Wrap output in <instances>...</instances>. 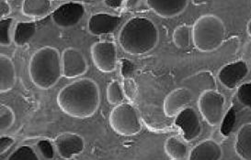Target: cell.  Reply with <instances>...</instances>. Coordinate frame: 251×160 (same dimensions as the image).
<instances>
[{
	"mask_svg": "<svg viewBox=\"0 0 251 160\" xmlns=\"http://www.w3.org/2000/svg\"><path fill=\"white\" fill-rule=\"evenodd\" d=\"M56 100L60 109L67 116L87 119L94 116L100 107V88L91 79H79L62 88Z\"/></svg>",
	"mask_w": 251,
	"mask_h": 160,
	"instance_id": "cell-1",
	"label": "cell"
},
{
	"mask_svg": "<svg viewBox=\"0 0 251 160\" xmlns=\"http://www.w3.org/2000/svg\"><path fill=\"white\" fill-rule=\"evenodd\" d=\"M159 41V31L154 22L146 18H133L126 22L119 33V43L132 55L153 51Z\"/></svg>",
	"mask_w": 251,
	"mask_h": 160,
	"instance_id": "cell-2",
	"label": "cell"
},
{
	"mask_svg": "<svg viewBox=\"0 0 251 160\" xmlns=\"http://www.w3.org/2000/svg\"><path fill=\"white\" fill-rule=\"evenodd\" d=\"M30 80L41 90L56 85L63 76L62 56L56 48L46 46L35 51L29 62Z\"/></svg>",
	"mask_w": 251,
	"mask_h": 160,
	"instance_id": "cell-3",
	"label": "cell"
},
{
	"mask_svg": "<svg viewBox=\"0 0 251 160\" xmlns=\"http://www.w3.org/2000/svg\"><path fill=\"white\" fill-rule=\"evenodd\" d=\"M226 29L221 19L214 14L201 16L192 28V42L201 52L218 50L225 40Z\"/></svg>",
	"mask_w": 251,
	"mask_h": 160,
	"instance_id": "cell-4",
	"label": "cell"
},
{
	"mask_svg": "<svg viewBox=\"0 0 251 160\" xmlns=\"http://www.w3.org/2000/svg\"><path fill=\"white\" fill-rule=\"evenodd\" d=\"M113 131L124 137H133L142 130L140 118L136 109L131 103L115 105L109 117Z\"/></svg>",
	"mask_w": 251,
	"mask_h": 160,
	"instance_id": "cell-5",
	"label": "cell"
},
{
	"mask_svg": "<svg viewBox=\"0 0 251 160\" xmlns=\"http://www.w3.org/2000/svg\"><path fill=\"white\" fill-rule=\"evenodd\" d=\"M225 96L216 91L207 90L198 97L197 105L200 114L211 126L220 125L225 117Z\"/></svg>",
	"mask_w": 251,
	"mask_h": 160,
	"instance_id": "cell-6",
	"label": "cell"
},
{
	"mask_svg": "<svg viewBox=\"0 0 251 160\" xmlns=\"http://www.w3.org/2000/svg\"><path fill=\"white\" fill-rule=\"evenodd\" d=\"M91 58L97 69L104 73H112L117 65V48L113 42L100 41L90 50Z\"/></svg>",
	"mask_w": 251,
	"mask_h": 160,
	"instance_id": "cell-7",
	"label": "cell"
},
{
	"mask_svg": "<svg viewBox=\"0 0 251 160\" xmlns=\"http://www.w3.org/2000/svg\"><path fill=\"white\" fill-rule=\"evenodd\" d=\"M86 13L81 3L68 2L57 7L52 14V22L62 29H70L77 25Z\"/></svg>",
	"mask_w": 251,
	"mask_h": 160,
	"instance_id": "cell-8",
	"label": "cell"
},
{
	"mask_svg": "<svg viewBox=\"0 0 251 160\" xmlns=\"http://www.w3.org/2000/svg\"><path fill=\"white\" fill-rule=\"evenodd\" d=\"M63 76L74 79L88 71V62L81 51L75 48H67L62 52Z\"/></svg>",
	"mask_w": 251,
	"mask_h": 160,
	"instance_id": "cell-9",
	"label": "cell"
},
{
	"mask_svg": "<svg viewBox=\"0 0 251 160\" xmlns=\"http://www.w3.org/2000/svg\"><path fill=\"white\" fill-rule=\"evenodd\" d=\"M54 146L62 159L71 160L84 151L85 139L78 134L66 132L55 138Z\"/></svg>",
	"mask_w": 251,
	"mask_h": 160,
	"instance_id": "cell-10",
	"label": "cell"
},
{
	"mask_svg": "<svg viewBox=\"0 0 251 160\" xmlns=\"http://www.w3.org/2000/svg\"><path fill=\"white\" fill-rule=\"evenodd\" d=\"M195 95L189 88L178 87L170 92L163 102V110L166 117H176L188 107L194 100Z\"/></svg>",
	"mask_w": 251,
	"mask_h": 160,
	"instance_id": "cell-11",
	"label": "cell"
},
{
	"mask_svg": "<svg viewBox=\"0 0 251 160\" xmlns=\"http://www.w3.org/2000/svg\"><path fill=\"white\" fill-rule=\"evenodd\" d=\"M175 124L181 129L183 139L186 142H192L198 139L202 130L198 113L190 106L186 107L177 115Z\"/></svg>",
	"mask_w": 251,
	"mask_h": 160,
	"instance_id": "cell-12",
	"label": "cell"
},
{
	"mask_svg": "<svg viewBox=\"0 0 251 160\" xmlns=\"http://www.w3.org/2000/svg\"><path fill=\"white\" fill-rule=\"evenodd\" d=\"M250 72L249 66L244 60H237L222 67L218 73V80L224 87L233 90L237 87Z\"/></svg>",
	"mask_w": 251,
	"mask_h": 160,
	"instance_id": "cell-13",
	"label": "cell"
},
{
	"mask_svg": "<svg viewBox=\"0 0 251 160\" xmlns=\"http://www.w3.org/2000/svg\"><path fill=\"white\" fill-rule=\"evenodd\" d=\"M122 22L117 16L108 13H97L89 18L88 28L89 33L93 36H101L112 33Z\"/></svg>",
	"mask_w": 251,
	"mask_h": 160,
	"instance_id": "cell-14",
	"label": "cell"
},
{
	"mask_svg": "<svg viewBox=\"0 0 251 160\" xmlns=\"http://www.w3.org/2000/svg\"><path fill=\"white\" fill-rule=\"evenodd\" d=\"M148 7L155 14L164 19H170L182 14L189 0H147Z\"/></svg>",
	"mask_w": 251,
	"mask_h": 160,
	"instance_id": "cell-15",
	"label": "cell"
},
{
	"mask_svg": "<svg viewBox=\"0 0 251 160\" xmlns=\"http://www.w3.org/2000/svg\"><path fill=\"white\" fill-rule=\"evenodd\" d=\"M223 158V149L219 143L213 139L200 142L189 154L190 160H220Z\"/></svg>",
	"mask_w": 251,
	"mask_h": 160,
	"instance_id": "cell-16",
	"label": "cell"
},
{
	"mask_svg": "<svg viewBox=\"0 0 251 160\" xmlns=\"http://www.w3.org/2000/svg\"><path fill=\"white\" fill-rule=\"evenodd\" d=\"M182 86L189 88L194 95H199L207 90H213L216 87L213 74L209 72H200L186 78L181 81Z\"/></svg>",
	"mask_w": 251,
	"mask_h": 160,
	"instance_id": "cell-17",
	"label": "cell"
},
{
	"mask_svg": "<svg viewBox=\"0 0 251 160\" xmlns=\"http://www.w3.org/2000/svg\"><path fill=\"white\" fill-rule=\"evenodd\" d=\"M17 75L12 60L1 54L0 56V92L7 93L15 86Z\"/></svg>",
	"mask_w": 251,
	"mask_h": 160,
	"instance_id": "cell-18",
	"label": "cell"
},
{
	"mask_svg": "<svg viewBox=\"0 0 251 160\" xmlns=\"http://www.w3.org/2000/svg\"><path fill=\"white\" fill-rule=\"evenodd\" d=\"M235 151L239 159L251 160V122L242 124L236 132Z\"/></svg>",
	"mask_w": 251,
	"mask_h": 160,
	"instance_id": "cell-19",
	"label": "cell"
},
{
	"mask_svg": "<svg viewBox=\"0 0 251 160\" xmlns=\"http://www.w3.org/2000/svg\"><path fill=\"white\" fill-rule=\"evenodd\" d=\"M165 152L170 160H183L189 158V147L186 141L177 136L170 137L165 143Z\"/></svg>",
	"mask_w": 251,
	"mask_h": 160,
	"instance_id": "cell-20",
	"label": "cell"
},
{
	"mask_svg": "<svg viewBox=\"0 0 251 160\" xmlns=\"http://www.w3.org/2000/svg\"><path fill=\"white\" fill-rule=\"evenodd\" d=\"M51 8V0H23V14L30 18H39L48 14Z\"/></svg>",
	"mask_w": 251,
	"mask_h": 160,
	"instance_id": "cell-21",
	"label": "cell"
},
{
	"mask_svg": "<svg viewBox=\"0 0 251 160\" xmlns=\"http://www.w3.org/2000/svg\"><path fill=\"white\" fill-rule=\"evenodd\" d=\"M37 26L35 22H18L14 29V42L17 46H24L28 43L36 33Z\"/></svg>",
	"mask_w": 251,
	"mask_h": 160,
	"instance_id": "cell-22",
	"label": "cell"
},
{
	"mask_svg": "<svg viewBox=\"0 0 251 160\" xmlns=\"http://www.w3.org/2000/svg\"><path fill=\"white\" fill-rule=\"evenodd\" d=\"M15 20L12 18L1 19L0 21V44L1 46H10L14 41L13 26Z\"/></svg>",
	"mask_w": 251,
	"mask_h": 160,
	"instance_id": "cell-23",
	"label": "cell"
},
{
	"mask_svg": "<svg viewBox=\"0 0 251 160\" xmlns=\"http://www.w3.org/2000/svg\"><path fill=\"white\" fill-rule=\"evenodd\" d=\"M192 29L188 25H180L173 32V42L178 49H185L190 46Z\"/></svg>",
	"mask_w": 251,
	"mask_h": 160,
	"instance_id": "cell-24",
	"label": "cell"
},
{
	"mask_svg": "<svg viewBox=\"0 0 251 160\" xmlns=\"http://www.w3.org/2000/svg\"><path fill=\"white\" fill-rule=\"evenodd\" d=\"M126 98L123 85L118 80H111L107 87V100L111 105H118Z\"/></svg>",
	"mask_w": 251,
	"mask_h": 160,
	"instance_id": "cell-25",
	"label": "cell"
},
{
	"mask_svg": "<svg viewBox=\"0 0 251 160\" xmlns=\"http://www.w3.org/2000/svg\"><path fill=\"white\" fill-rule=\"evenodd\" d=\"M15 123V114L7 104H0V132L8 131Z\"/></svg>",
	"mask_w": 251,
	"mask_h": 160,
	"instance_id": "cell-26",
	"label": "cell"
},
{
	"mask_svg": "<svg viewBox=\"0 0 251 160\" xmlns=\"http://www.w3.org/2000/svg\"><path fill=\"white\" fill-rule=\"evenodd\" d=\"M8 160H38L37 152L30 146H20L8 158Z\"/></svg>",
	"mask_w": 251,
	"mask_h": 160,
	"instance_id": "cell-27",
	"label": "cell"
},
{
	"mask_svg": "<svg viewBox=\"0 0 251 160\" xmlns=\"http://www.w3.org/2000/svg\"><path fill=\"white\" fill-rule=\"evenodd\" d=\"M235 123H236V109L234 106H231L227 111V113L225 115L221 123V133L224 137L230 136Z\"/></svg>",
	"mask_w": 251,
	"mask_h": 160,
	"instance_id": "cell-28",
	"label": "cell"
},
{
	"mask_svg": "<svg viewBox=\"0 0 251 160\" xmlns=\"http://www.w3.org/2000/svg\"><path fill=\"white\" fill-rule=\"evenodd\" d=\"M236 98L245 107L251 110V81L239 85L236 91Z\"/></svg>",
	"mask_w": 251,
	"mask_h": 160,
	"instance_id": "cell-29",
	"label": "cell"
},
{
	"mask_svg": "<svg viewBox=\"0 0 251 160\" xmlns=\"http://www.w3.org/2000/svg\"><path fill=\"white\" fill-rule=\"evenodd\" d=\"M38 153L44 160H52L54 157V149L49 140H40L36 144Z\"/></svg>",
	"mask_w": 251,
	"mask_h": 160,
	"instance_id": "cell-30",
	"label": "cell"
},
{
	"mask_svg": "<svg viewBox=\"0 0 251 160\" xmlns=\"http://www.w3.org/2000/svg\"><path fill=\"white\" fill-rule=\"evenodd\" d=\"M125 95L129 100H134L138 94L137 84L133 78H125L123 82Z\"/></svg>",
	"mask_w": 251,
	"mask_h": 160,
	"instance_id": "cell-31",
	"label": "cell"
},
{
	"mask_svg": "<svg viewBox=\"0 0 251 160\" xmlns=\"http://www.w3.org/2000/svg\"><path fill=\"white\" fill-rule=\"evenodd\" d=\"M135 67L134 64L131 60H122V68H121V73L122 76L125 78H133V74L134 73Z\"/></svg>",
	"mask_w": 251,
	"mask_h": 160,
	"instance_id": "cell-32",
	"label": "cell"
},
{
	"mask_svg": "<svg viewBox=\"0 0 251 160\" xmlns=\"http://www.w3.org/2000/svg\"><path fill=\"white\" fill-rule=\"evenodd\" d=\"M15 144V139L8 136L0 137V154L1 156L6 153L8 149Z\"/></svg>",
	"mask_w": 251,
	"mask_h": 160,
	"instance_id": "cell-33",
	"label": "cell"
},
{
	"mask_svg": "<svg viewBox=\"0 0 251 160\" xmlns=\"http://www.w3.org/2000/svg\"><path fill=\"white\" fill-rule=\"evenodd\" d=\"M11 13V7L8 4V0H0V17L5 19Z\"/></svg>",
	"mask_w": 251,
	"mask_h": 160,
	"instance_id": "cell-34",
	"label": "cell"
},
{
	"mask_svg": "<svg viewBox=\"0 0 251 160\" xmlns=\"http://www.w3.org/2000/svg\"><path fill=\"white\" fill-rule=\"evenodd\" d=\"M126 0H104V3L107 7H112L114 9L122 7Z\"/></svg>",
	"mask_w": 251,
	"mask_h": 160,
	"instance_id": "cell-35",
	"label": "cell"
},
{
	"mask_svg": "<svg viewBox=\"0 0 251 160\" xmlns=\"http://www.w3.org/2000/svg\"><path fill=\"white\" fill-rule=\"evenodd\" d=\"M247 32H248V35L251 38V20L250 21L248 22V25H247Z\"/></svg>",
	"mask_w": 251,
	"mask_h": 160,
	"instance_id": "cell-36",
	"label": "cell"
},
{
	"mask_svg": "<svg viewBox=\"0 0 251 160\" xmlns=\"http://www.w3.org/2000/svg\"><path fill=\"white\" fill-rule=\"evenodd\" d=\"M61 1H67V0H61Z\"/></svg>",
	"mask_w": 251,
	"mask_h": 160,
	"instance_id": "cell-37",
	"label": "cell"
}]
</instances>
